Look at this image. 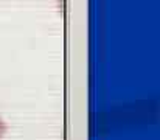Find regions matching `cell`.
<instances>
[{"instance_id": "6da1fadb", "label": "cell", "mask_w": 160, "mask_h": 140, "mask_svg": "<svg viewBox=\"0 0 160 140\" xmlns=\"http://www.w3.org/2000/svg\"><path fill=\"white\" fill-rule=\"evenodd\" d=\"M5 132H6V125H5V122H3V118L0 117V139L5 136Z\"/></svg>"}]
</instances>
